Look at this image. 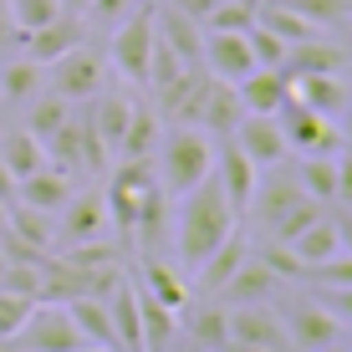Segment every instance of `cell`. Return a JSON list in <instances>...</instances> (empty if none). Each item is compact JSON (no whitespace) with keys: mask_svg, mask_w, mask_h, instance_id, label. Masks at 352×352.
<instances>
[{"mask_svg":"<svg viewBox=\"0 0 352 352\" xmlns=\"http://www.w3.org/2000/svg\"><path fill=\"white\" fill-rule=\"evenodd\" d=\"M10 199H16V174L0 164V204H10Z\"/></svg>","mask_w":352,"mask_h":352,"instance_id":"c3c4849f","label":"cell"},{"mask_svg":"<svg viewBox=\"0 0 352 352\" xmlns=\"http://www.w3.org/2000/svg\"><path fill=\"white\" fill-rule=\"evenodd\" d=\"M210 77L220 82H240L256 72V56L245 46V31H204V62H199Z\"/></svg>","mask_w":352,"mask_h":352,"instance_id":"2e32d148","label":"cell"},{"mask_svg":"<svg viewBox=\"0 0 352 352\" xmlns=\"http://www.w3.org/2000/svg\"><path fill=\"white\" fill-rule=\"evenodd\" d=\"M256 21H261L265 31H276L286 46H291V41H307V36H317V26H311V21H301L296 10L286 6V0H265V6H256Z\"/></svg>","mask_w":352,"mask_h":352,"instance_id":"d6a6232c","label":"cell"},{"mask_svg":"<svg viewBox=\"0 0 352 352\" xmlns=\"http://www.w3.org/2000/svg\"><path fill=\"white\" fill-rule=\"evenodd\" d=\"M276 123H281L286 143L296 153H337V148H342V133L332 128V118L311 113V107L296 102V97H286V102L276 107Z\"/></svg>","mask_w":352,"mask_h":352,"instance_id":"52a82bcc","label":"cell"},{"mask_svg":"<svg viewBox=\"0 0 352 352\" xmlns=\"http://www.w3.org/2000/svg\"><path fill=\"white\" fill-rule=\"evenodd\" d=\"M296 184H301V194H307V199L337 204V153H301Z\"/></svg>","mask_w":352,"mask_h":352,"instance_id":"83f0119b","label":"cell"},{"mask_svg":"<svg viewBox=\"0 0 352 352\" xmlns=\"http://www.w3.org/2000/svg\"><path fill=\"white\" fill-rule=\"evenodd\" d=\"M0 164L16 174V184L26 174H36V168L46 164V148H41V138H31L26 128H6L0 133Z\"/></svg>","mask_w":352,"mask_h":352,"instance_id":"4dcf8cb0","label":"cell"},{"mask_svg":"<svg viewBox=\"0 0 352 352\" xmlns=\"http://www.w3.org/2000/svg\"><path fill=\"white\" fill-rule=\"evenodd\" d=\"M214 352H261V347H245V342H220Z\"/></svg>","mask_w":352,"mask_h":352,"instance_id":"816d5d0a","label":"cell"},{"mask_svg":"<svg viewBox=\"0 0 352 352\" xmlns=\"http://www.w3.org/2000/svg\"><path fill=\"white\" fill-rule=\"evenodd\" d=\"M189 337L199 347H220V342H230V307H204V311H194L189 317Z\"/></svg>","mask_w":352,"mask_h":352,"instance_id":"e575fe53","label":"cell"},{"mask_svg":"<svg viewBox=\"0 0 352 352\" xmlns=\"http://www.w3.org/2000/svg\"><path fill=\"white\" fill-rule=\"evenodd\" d=\"M276 286H281V281H276L256 256H245V261H240V271L220 286V296H214V301H220V307H250V301H271Z\"/></svg>","mask_w":352,"mask_h":352,"instance_id":"44dd1931","label":"cell"},{"mask_svg":"<svg viewBox=\"0 0 352 352\" xmlns=\"http://www.w3.org/2000/svg\"><path fill=\"white\" fill-rule=\"evenodd\" d=\"M153 41H159V31H153V6L128 10V16L113 26V41H107V62H113V72L123 82H133V87H143V82H148Z\"/></svg>","mask_w":352,"mask_h":352,"instance_id":"3957f363","label":"cell"},{"mask_svg":"<svg viewBox=\"0 0 352 352\" xmlns=\"http://www.w3.org/2000/svg\"><path fill=\"white\" fill-rule=\"evenodd\" d=\"M46 72H52L46 87L56 97H67V102H87V97H97L107 87V56L97 52V46H87V41H77L72 52H62Z\"/></svg>","mask_w":352,"mask_h":352,"instance_id":"5b68a950","label":"cell"},{"mask_svg":"<svg viewBox=\"0 0 352 352\" xmlns=\"http://www.w3.org/2000/svg\"><path fill=\"white\" fill-rule=\"evenodd\" d=\"M337 118H342V128H337V133H342V143H347V148H352V97H347V102H342V113H337Z\"/></svg>","mask_w":352,"mask_h":352,"instance_id":"681fc988","label":"cell"},{"mask_svg":"<svg viewBox=\"0 0 352 352\" xmlns=\"http://www.w3.org/2000/svg\"><path fill=\"white\" fill-rule=\"evenodd\" d=\"M6 230L21 240V245L46 250V256H52V245H56V214L31 210V204H21V199H10V210H6Z\"/></svg>","mask_w":352,"mask_h":352,"instance_id":"d4e9b609","label":"cell"},{"mask_svg":"<svg viewBox=\"0 0 352 352\" xmlns=\"http://www.w3.org/2000/svg\"><path fill=\"white\" fill-rule=\"evenodd\" d=\"M36 307L31 296H16V291H0V342H10V337L21 332V322H26V311Z\"/></svg>","mask_w":352,"mask_h":352,"instance_id":"60d3db41","label":"cell"},{"mask_svg":"<svg viewBox=\"0 0 352 352\" xmlns=\"http://www.w3.org/2000/svg\"><path fill=\"white\" fill-rule=\"evenodd\" d=\"M245 46H250V56H256V67H281L286 62V41L276 31H265L261 21L245 26Z\"/></svg>","mask_w":352,"mask_h":352,"instance_id":"74e56055","label":"cell"},{"mask_svg":"<svg viewBox=\"0 0 352 352\" xmlns=\"http://www.w3.org/2000/svg\"><path fill=\"white\" fill-rule=\"evenodd\" d=\"M291 250H296V261L307 265V271H317V265H322L327 256H337V250H342V245H337V220L322 210L317 220H311L296 240H291Z\"/></svg>","mask_w":352,"mask_h":352,"instance_id":"f546056e","label":"cell"},{"mask_svg":"<svg viewBox=\"0 0 352 352\" xmlns=\"http://www.w3.org/2000/svg\"><path fill=\"white\" fill-rule=\"evenodd\" d=\"M322 210H327V204H317V199H296V204H291V210L281 214V220L271 225V240H286V245H291V240H296L301 230H307L311 220H317Z\"/></svg>","mask_w":352,"mask_h":352,"instance_id":"f35d334b","label":"cell"},{"mask_svg":"<svg viewBox=\"0 0 352 352\" xmlns=\"http://www.w3.org/2000/svg\"><path fill=\"white\" fill-rule=\"evenodd\" d=\"M77 41H87V21L82 16H52L46 26H36V31H21V56H31V62H41V67H52L62 52H72Z\"/></svg>","mask_w":352,"mask_h":352,"instance_id":"7c38bea8","label":"cell"},{"mask_svg":"<svg viewBox=\"0 0 352 352\" xmlns=\"http://www.w3.org/2000/svg\"><path fill=\"white\" fill-rule=\"evenodd\" d=\"M291 97L307 102L311 113H322V118H337L342 102L352 97V87H347L342 72H307V77H291Z\"/></svg>","mask_w":352,"mask_h":352,"instance_id":"ffe728a7","label":"cell"},{"mask_svg":"<svg viewBox=\"0 0 352 352\" xmlns=\"http://www.w3.org/2000/svg\"><path fill=\"white\" fill-rule=\"evenodd\" d=\"M281 322H286V342L301 347V352H317V347H327V342L342 337V322H337L322 301H291Z\"/></svg>","mask_w":352,"mask_h":352,"instance_id":"4fadbf2b","label":"cell"},{"mask_svg":"<svg viewBox=\"0 0 352 352\" xmlns=\"http://www.w3.org/2000/svg\"><path fill=\"white\" fill-rule=\"evenodd\" d=\"M153 31H159V41L184 67L204 62V26H199V16H189V10L179 6V0H174V6H153Z\"/></svg>","mask_w":352,"mask_h":352,"instance_id":"8fae6325","label":"cell"},{"mask_svg":"<svg viewBox=\"0 0 352 352\" xmlns=\"http://www.w3.org/2000/svg\"><path fill=\"white\" fill-rule=\"evenodd\" d=\"M97 235H113L102 189H82V194L72 189V199L56 210V245H77V240H97Z\"/></svg>","mask_w":352,"mask_h":352,"instance_id":"9c48e42d","label":"cell"},{"mask_svg":"<svg viewBox=\"0 0 352 352\" xmlns=\"http://www.w3.org/2000/svg\"><path fill=\"white\" fill-rule=\"evenodd\" d=\"M286 6L296 10L301 21H311L317 31H332L352 16V0H286Z\"/></svg>","mask_w":352,"mask_h":352,"instance_id":"d590c367","label":"cell"},{"mask_svg":"<svg viewBox=\"0 0 352 352\" xmlns=\"http://www.w3.org/2000/svg\"><path fill=\"white\" fill-rule=\"evenodd\" d=\"M138 322H143V352H168L179 337V311H168L164 301H153L148 291L138 286Z\"/></svg>","mask_w":352,"mask_h":352,"instance_id":"4316f807","label":"cell"},{"mask_svg":"<svg viewBox=\"0 0 352 352\" xmlns=\"http://www.w3.org/2000/svg\"><path fill=\"white\" fill-rule=\"evenodd\" d=\"M256 179H261V168L250 164V153L240 148L235 138H214V184H220V194L230 199V210L245 220V210H250V194H256Z\"/></svg>","mask_w":352,"mask_h":352,"instance_id":"ba28073f","label":"cell"},{"mask_svg":"<svg viewBox=\"0 0 352 352\" xmlns=\"http://www.w3.org/2000/svg\"><path fill=\"white\" fill-rule=\"evenodd\" d=\"M41 87H46V67L41 62H31V56L0 62V102H31Z\"/></svg>","mask_w":352,"mask_h":352,"instance_id":"f1b7e54d","label":"cell"},{"mask_svg":"<svg viewBox=\"0 0 352 352\" xmlns=\"http://www.w3.org/2000/svg\"><path fill=\"white\" fill-rule=\"evenodd\" d=\"M174 204H179V214H174V256H179V271L194 276L204 265V256L240 225V214L230 210V199L220 194L214 174L204 179V184H194L189 194H179Z\"/></svg>","mask_w":352,"mask_h":352,"instance_id":"6da1fadb","label":"cell"},{"mask_svg":"<svg viewBox=\"0 0 352 352\" xmlns=\"http://www.w3.org/2000/svg\"><path fill=\"white\" fill-rule=\"evenodd\" d=\"M159 138H164L159 113H153V107H133V118H128L123 138H118V153H113V159H138V164H153V153H159Z\"/></svg>","mask_w":352,"mask_h":352,"instance_id":"484cf974","label":"cell"},{"mask_svg":"<svg viewBox=\"0 0 352 352\" xmlns=\"http://www.w3.org/2000/svg\"><path fill=\"white\" fill-rule=\"evenodd\" d=\"M6 210H10V204H0V230H6Z\"/></svg>","mask_w":352,"mask_h":352,"instance_id":"11a10c76","label":"cell"},{"mask_svg":"<svg viewBox=\"0 0 352 352\" xmlns=\"http://www.w3.org/2000/svg\"><path fill=\"white\" fill-rule=\"evenodd\" d=\"M56 6H62V10H67V16H82V10H87V6H92V0H56Z\"/></svg>","mask_w":352,"mask_h":352,"instance_id":"f907efd6","label":"cell"},{"mask_svg":"<svg viewBox=\"0 0 352 352\" xmlns=\"http://www.w3.org/2000/svg\"><path fill=\"white\" fill-rule=\"evenodd\" d=\"M332 220H337V245H342L347 256H352V210H337Z\"/></svg>","mask_w":352,"mask_h":352,"instance_id":"7dc6e473","label":"cell"},{"mask_svg":"<svg viewBox=\"0 0 352 352\" xmlns=\"http://www.w3.org/2000/svg\"><path fill=\"white\" fill-rule=\"evenodd\" d=\"M16 41H21V31H16V21H10V6L0 0V52H6V46H16Z\"/></svg>","mask_w":352,"mask_h":352,"instance_id":"bcb514c9","label":"cell"},{"mask_svg":"<svg viewBox=\"0 0 352 352\" xmlns=\"http://www.w3.org/2000/svg\"><path fill=\"white\" fill-rule=\"evenodd\" d=\"M16 199L31 204V210L56 214V210L72 199V174H62V168H52V164H41L36 174H26V179L16 184Z\"/></svg>","mask_w":352,"mask_h":352,"instance_id":"7402d4cb","label":"cell"},{"mask_svg":"<svg viewBox=\"0 0 352 352\" xmlns=\"http://www.w3.org/2000/svg\"><path fill=\"white\" fill-rule=\"evenodd\" d=\"M245 256H250V240L240 235V225H235V230H230V235L220 240V245L204 256L199 271L189 276V291H194V296H220V286L240 271V261H245Z\"/></svg>","mask_w":352,"mask_h":352,"instance_id":"e0dca14e","label":"cell"},{"mask_svg":"<svg viewBox=\"0 0 352 352\" xmlns=\"http://www.w3.org/2000/svg\"><path fill=\"white\" fill-rule=\"evenodd\" d=\"M143 291H148L153 301H164L168 311H179L184 317L194 291H189V276L179 271V265H168V256H138V276H133Z\"/></svg>","mask_w":352,"mask_h":352,"instance_id":"9a60e30c","label":"cell"},{"mask_svg":"<svg viewBox=\"0 0 352 352\" xmlns=\"http://www.w3.org/2000/svg\"><path fill=\"white\" fill-rule=\"evenodd\" d=\"M235 92H240V102H245V113H271L276 118V107L291 97V82H286L281 67H256L250 77L235 82Z\"/></svg>","mask_w":352,"mask_h":352,"instance_id":"603a6c76","label":"cell"},{"mask_svg":"<svg viewBox=\"0 0 352 352\" xmlns=\"http://www.w3.org/2000/svg\"><path fill=\"white\" fill-rule=\"evenodd\" d=\"M77 352H123V347H97V342H82Z\"/></svg>","mask_w":352,"mask_h":352,"instance_id":"f5cc1de1","label":"cell"},{"mask_svg":"<svg viewBox=\"0 0 352 352\" xmlns=\"http://www.w3.org/2000/svg\"><path fill=\"white\" fill-rule=\"evenodd\" d=\"M256 261L276 276V281H296V276H307V265L296 261V250H291L286 240H265V245L256 250Z\"/></svg>","mask_w":352,"mask_h":352,"instance_id":"8d00e7d4","label":"cell"},{"mask_svg":"<svg viewBox=\"0 0 352 352\" xmlns=\"http://www.w3.org/2000/svg\"><path fill=\"white\" fill-rule=\"evenodd\" d=\"M214 174V138L204 128L194 123H174L159 138V153H153V179L174 194H189L194 184H204V179Z\"/></svg>","mask_w":352,"mask_h":352,"instance_id":"7a4b0ae2","label":"cell"},{"mask_svg":"<svg viewBox=\"0 0 352 352\" xmlns=\"http://www.w3.org/2000/svg\"><path fill=\"white\" fill-rule=\"evenodd\" d=\"M230 342H245V347H261V352H291L286 322L271 311V301L230 307Z\"/></svg>","mask_w":352,"mask_h":352,"instance_id":"30bf717a","label":"cell"},{"mask_svg":"<svg viewBox=\"0 0 352 352\" xmlns=\"http://www.w3.org/2000/svg\"><path fill=\"white\" fill-rule=\"evenodd\" d=\"M342 62H347V56L337 52L332 41H322V31H317V36H307V41H291L286 46L281 72L291 82V77H307V72H342Z\"/></svg>","mask_w":352,"mask_h":352,"instance_id":"cb8c5ba5","label":"cell"},{"mask_svg":"<svg viewBox=\"0 0 352 352\" xmlns=\"http://www.w3.org/2000/svg\"><path fill=\"white\" fill-rule=\"evenodd\" d=\"M82 332L72 322L67 301H36L21 322V332L10 337V352H77Z\"/></svg>","mask_w":352,"mask_h":352,"instance_id":"277c9868","label":"cell"},{"mask_svg":"<svg viewBox=\"0 0 352 352\" xmlns=\"http://www.w3.org/2000/svg\"><path fill=\"white\" fill-rule=\"evenodd\" d=\"M307 276H317L322 286H352V256H347V250H337V256H327L317 271H307Z\"/></svg>","mask_w":352,"mask_h":352,"instance_id":"7bdbcfd3","label":"cell"},{"mask_svg":"<svg viewBox=\"0 0 352 352\" xmlns=\"http://www.w3.org/2000/svg\"><path fill=\"white\" fill-rule=\"evenodd\" d=\"M317 352H347L342 342H327V347H317Z\"/></svg>","mask_w":352,"mask_h":352,"instance_id":"db71d44e","label":"cell"},{"mask_svg":"<svg viewBox=\"0 0 352 352\" xmlns=\"http://www.w3.org/2000/svg\"><path fill=\"white\" fill-rule=\"evenodd\" d=\"M337 204L352 210V148L337 153Z\"/></svg>","mask_w":352,"mask_h":352,"instance_id":"f6af8a7d","label":"cell"},{"mask_svg":"<svg viewBox=\"0 0 352 352\" xmlns=\"http://www.w3.org/2000/svg\"><path fill=\"white\" fill-rule=\"evenodd\" d=\"M128 10H138V0H92V6L82 10V21H87V26H107V31H113Z\"/></svg>","mask_w":352,"mask_h":352,"instance_id":"b9f144b4","label":"cell"},{"mask_svg":"<svg viewBox=\"0 0 352 352\" xmlns=\"http://www.w3.org/2000/svg\"><path fill=\"white\" fill-rule=\"evenodd\" d=\"M194 352H210V347H199V342H194Z\"/></svg>","mask_w":352,"mask_h":352,"instance_id":"9f6ffc18","label":"cell"},{"mask_svg":"<svg viewBox=\"0 0 352 352\" xmlns=\"http://www.w3.org/2000/svg\"><path fill=\"white\" fill-rule=\"evenodd\" d=\"M168 240H174V194L153 179V184L143 189V199H138L133 250H138V256H168Z\"/></svg>","mask_w":352,"mask_h":352,"instance_id":"8992f818","label":"cell"},{"mask_svg":"<svg viewBox=\"0 0 352 352\" xmlns=\"http://www.w3.org/2000/svg\"><path fill=\"white\" fill-rule=\"evenodd\" d=\"M6 6H10L16 31H36V26H46L52 16H62V6H56V0H6Z\"/></svg>","mask_w":352,"mask_h":352,"instance_id":"ab89813d","label":"cell"},{"mask_svg":"<svg viewBox=\"0 0 352 352\" xmlns=\"http://www.w3.org/2000/svg\"><path fill=\"white\" fill-rule=\"evenodd\" d=\"M245 118V102H240L235 82H220V77H204V97H199V128L210 138H225L235 133V123Z\"/></svg>","mask_w":352,"mask_h":352,"instance_id":"d6986e66","label":"cell"},{"mask_svg":"<svg viewBox=\"0 0 352 352\" xmlns=\"http://www.w3.org/2000/svg\"><path fill=\"white\" fill-rule=\"evenodd\" d=\"M342 347H347V352H352V337H347V342H342Z\"/></svg>","mask_w":352,"mask_h":352,"instance_id":"6f0895ef","label":"cell"},{"mask_svg":"<svg viewBox=\"0 0 352 352\" xmlns=\"http://www.w3.org/2000/svg\"><path fill=\"white\" fill-rule=\"evenodd\" d=\"M296 199H307V194H301V184H296V174H286L281 164H271V174L256 179V194H250L245 220H256V225L271 230V225L291 210V204H296Z\"/></svg>","mask_w":352,"mask_h":352,"instance_id":"ac0fdd59","label":"cell"},{"mask_svg":"<svg viewBox=\"0 0 352 352\" xmlns=\"http://www.w3.org/2000/svg\"><path fill=\"white\" fill-rule=\"evenodd\" d=\"M322 307L327 311H332V317L337 322H342V327H352V286H322Z\"/></svg>","mask_w":352,"mask_h":352,"instance_id":"ee69618b","label":"cell"},{"mask_svg":"<svg viewBox=\"0 0 352 352\" xmlns=\"http://www.w3.org/2000/svg\"><path fill=\"white\" fill-rule=\"evenodd\" d=\"M230 138L250 153V164H256V168H271V164H281L286 153H291L286 133H281V123H276L271 113H245V118L235 123V133H230Z\"/></svg>","mask_w":352,"mask_h":352,"instance_id":"5bb4252c","label":"cell"},{"mask_svg":"<svg viewBox=\"0 0 352 352\" xmlns=\"http://www.w3.org/2000/svg\"><path fill=\"white\" fill-rule=\"evenodd\" d=\"M250 21H256V6H250V0H214L199 16V26L204 31H245Z\"/></svg>","mask_w":352,"mask_h":352,"instance_id":"836d02e7","label":"cell"},{"mask_svg":"<svg viewBox=\"0 0 352 352\" xmlns=\"http://www.w3.org/2000/svg\"><path fill=\"white\" fill-rule=\"evenodd\" d=\"M67 118H72V102H67V97H56V92L41 97V92H36L31 102H26V123H21V128H26L31 138H41V148H46V138H52Z\"/></svg>","mask_w":352,"mask_h":352,"instance_id":"1f68e13d","label":"cell"}]
</instances>
